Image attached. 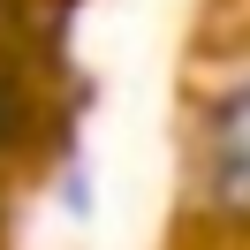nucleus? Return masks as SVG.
Masks as SVG:
<instances>
[{"instance_id":"1","label":"nucleus","mask_w":250,"mask_h":250,"mask_svg":"<svg viewBox=\"0 0 250 250\" xmlns=\"http://www.w3.org/2000/svg\"><path fill=\"white\" fill-rule=\"evenodd\" d=\"M205 152H212V189H220V205L250 212V83L220 99V114H212V137H205Z\"/></svg>"}]
</instances>
